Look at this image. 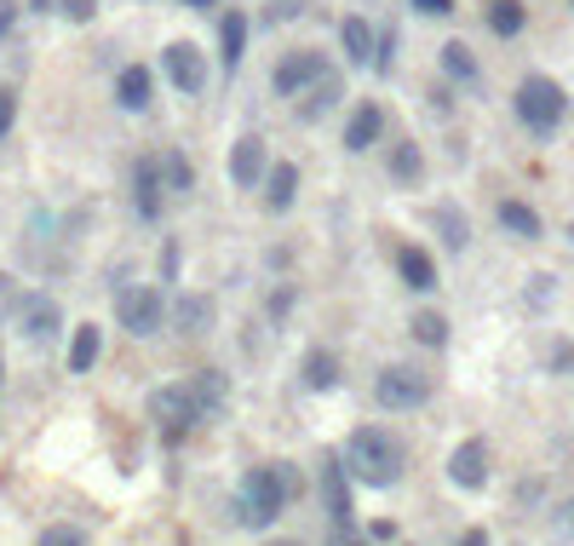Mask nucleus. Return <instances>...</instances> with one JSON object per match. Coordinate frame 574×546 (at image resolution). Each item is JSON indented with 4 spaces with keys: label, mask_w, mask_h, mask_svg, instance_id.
<instances>
[{
    "label": "nucleus",
    "mask_w": 574,
    "mask_h": 546,
    "mask_svg": "<svg viewBox=\"0 0 574 546\" xmlns=\"http://www.w3.org/2000/svg\"><path fill=\"white\" fill-rule=\"evenodd\" d=\"M224 397H230V380H224L218 368H195V375H184V380H172V386H156V391H149V414H156L161 426L184 432V426H195V420L218 414V409H224Z\"/></svg>",
    "instance_id": "obj_1"
},
{
    "label": "nucleus",
    "mask_w": 574,
    "mask_h": 546,
    "mask_svg": "<svg viewBox=\"0 0 574 546\" xmlns=\"http://www.w3.org/2000/svg\"><path fill=\"white\" fill-rule=\"evenodd\" d=\"M345 466H351V478H362L373 489H391L403 478V443H396L385 426H357L345 437Z\"/></svg>",
    "instance_id": "obj_2"
},
{
    "label": "nucleus",
    "mask_w": 574,
    "mask_h": 546,
    "mask_svg": "<svg viewBox=\"0 0 574 546\" xmlns=\"http://www.w3.org/2000/svg\"><path fill=\"white\" fill-rule=\"evenodd\" d=\"M288 494H293V471L277 460V466H254L241 478V494H236V517L247 530H270L282 517L288 506Z\"/></svg>",
    "instance_id": "obj_3"
},
{
    "label": "nucleus",
    "mask_w": 574,
    "mask_h": 546,
    "mask_svg": "<svg viewBox=\"0 0 574 546\" xmlns=\"http://www.w3.org/2000/svg\"><path fill=\"white\" fill-rule=\"evenodd\" d=\"M563 115H569V92L552 76H522V87H517V121L522 127L552 138L563 127Z\"/></svg>",
    "instance_id": "obj_4"
},
{
    "label": "nucleus",
    "mask_w": 574,
    "mask_h": 546,
    "mask_svg": "<svg viewBox=\"0 0 574 546\" xmlns=\"http://www.w3.org/2000/svg\"><path fill=\"white\" fill-rule=\"evenodd\" d=\"M161 316H167V300H161V288H149V282H127L115 293V322L127 334H138V339H149L161 328Z\"/></svg>",
    "instance_id": "obj_5"
},
{
    "label": "nucleus",
    "mask_w": 574,
    "mask_h": 546,
    "mask_svg": "<svg viewBox=\"0 0 574 546\" xmlns=\"http://www.w3.org/2000/svg\"><path fill=\"white\" fill-rule=\"evenodd\" d=\"M373 397H380V409H419L431 397V375H419V368L396 363V368H385V375H380Z\"/></svg>",
    "instance_id": "obj_6"
},
{
    "label": "nucleus",
    "mask_w": 574,
    "mask_h": 546,
    "mask_svg": "<svg viewBox=\"0 0 574 546\" xmlns=\"http://www.w3.org/2000/svg\"><path fill=\"white\" fill-rule=\"evenodd\" d=\"M328 58H322V53H288L282 64H277V76H270V87H277L282 98H293V104H299V98H305L322 76H328Z\"/></svg>",
    "instance_id": "obj_7"
},
{
    "label": "nucleus",
    "mask_w": 574,
    "mask_h": 546,
    "mask_svg": "<svg viewBox=\"0 0 574 546\" xmlns=\"http://www.w3.org/2000/svg\"><path fill=\"white\" fill-rule=\"evenodd\" d=\"M161 76L179 87L184 98H195L207 87V58H202V46H190V41H172L167 53H161Z\"/></svg>",
    "instance_id": "obj_8"
},
{
    "label": "nucleus",
    "mask_w": 574,
    "mask_h": 546,
    "mask_svg": "<svg viewBox=\"0 0 574 546\" xmlns=\"http://www.w3.org/2000/svg\"><path fill=\"white\" fill-rule=\"evenodd\" d=\"M64 328V311L53 293H23V305H18V334L30 339V345H46V339H58Z\"/></svg>",
    "instance_id": "obj_9"
},
{
    "label": "nucleus",
    "mask_w": 574,
    "mask_h": 546,
    "mask_svg": "<svg viewBox=\"0 0 574 546\" xmlns=\"http://www.w3.org/2000/svg\"><path fill=\"white\" fill-rule=\"evenodd\" d=\"M230 185L236 190H259L265 185V138L259 133H247L230 144Z\"/></svg>",
    "instance_id": "obj_10"
},
{
    "label": "nucleus",
    "mask_w": 574,
    "mask_h": 546,
    "mask_svg": "<svg viewBox=\"0 0 574 546\" xmlns=\"http://www.w3.org/2000/svg\"><path fill=\"white\" fill-rule=\"evenodd\" d=\"M448 478L460 489H483L488 483V443L483 437H465L454 455H448Z\"/></svg>",
    "instance_id": "obj_11"
},
{
    "label": "nucleus",
    "mask_w": 574,
    "mask_h": 546,
    "mask_svg": "<svg viewBox=\"0 0 574 546\" xmlns=\"http://www.w3.org/2000/svg\"><path fill=\"white\" fill-rule=\"evenodd\" d=\"M339 46L351 64H373L380 58V30H373L362 12H351V18H339Z\"/></svg>",
    "instance_id": "obj_12"
},
{
    "label": "nucleus",
    "mask_w": 574,
    "mask_h": 546,
    "mask_svg": "<svg viewBox=\"0 0 574 546\" xmlns=\"http://www.w3.org/2000/svg\"><path fill=\"white\" fill-rule=\"evenodd\" d=\"M380 133H385V110H380V104H357L351 121H345V151L362 156V151H373V144H380Z\"/></svg>",
    "instance_id": "obj_13"
},
{
    "label": "nucleus",
    "mask_w": 574,
    "mask_h": 546,
    "mask_svg": "<svg viewBox=\"0 0 574 546\" xmlns=\"http://www.w3.org/2000/svg\"><path fill=\"white\" fill-rule=\"evenodd\" d=\"M133 202L138 219H161V156H144L133 167Z\"/></svg>",
    "instance_id": "obj_14"
},
{
    "label": "nucleus",
    "mask_w": 574,
    "mask_h": 546,
    "mask_svg": "<svg viewBox=\"0 0 574 546\" xmlns=\"http://www.w3.org/2000/svg\"><path fill=\"white\" fill-rule=\"evenodd\" d=\"M149 92H156V76H149L144 64H127L115 76V104L127 110V115H138V110H149Z\"/></svg>",
    "instance_id": "obj_15"
},
{
    "label": "nucleus",
    "mask_w": 574,
    "mask_h": 546,
    "mask_svg": "<svg viewBox=\"0 0 574 546\" xmlns=\"http://www.w3.org/2000/svg\"><path fill=\"white\" fill-rule=\"evenodd\" d=\"M396 270H403V282H408L414 293H431V288H437V265H431L426 247H414V242L396 247Z\"/></svg>",
    "instance_id": "obj_16"
},
{
    "label": "nucleus",
    "mask_w": 574,
    "mask_h": 546,
    "mask_svg": "<svg viewBox=\"0 0 574 546\" xmlns=\"http://www.w3.org/2000/svg\"><path fill=\"white\" fill-rule=\"evenodd\" d=\"M293 196H299V167L293 161H277V167L265 172V208L270 213H288Z\"/></svg>",
    "instance_id": "obj_17"
},
{
    "label": "nucleus",
    "mask_w": 574,
    "mask_h": 546,
    "mask_svg": "<svg viewBox=\"0 0 574 546\" xmlns=\"http://www.w3.org/2000/svg\"><path fill=\"white\" fill-rule=\"evenodd\" d=\"M437 231H442L448 254H465V247H471V219H465L460 202H437Z\"/></svg>",
    "instance_id": "obj_18"
},
{
    "label": "nucleus",
    "mask_w": 574,
    "mask_h": 546,
    "mask_svg": "<svg viewBox=\"0 0 574 546\" xmlns=\"http://www.w3.org/2000/svg\"><path fill=\"white\" fill-rule=\"evenodd\" d=\"M241 53H247V12H224L218 18V58H224V69H236Z\"/></svg>",
    "instance_id": "obj_19"
},
{
    "label": "nucleus",
    "mask_w": 574,
    "mask_h": 546,
    "mask_svg": "<svg viewBox=\"0 0 574 546\" xmlns=\"http://www.w3.org/2000/svg\"><path fill=\"white\" fill-rule=\"evenodd\" d=\"M322 494H328V517H334V524H351V489H345V466L339 460L322 466Z\"/></svg>",
    "instance_id": "obj_20"
},
{
    "label": "nucleus",
    "mask_w": 574,
    "mask_h": 546,
    "mask_svg": "<svg viewBox=\"0 0 574 546\" xmlns=\"http://www.w3.org/2000/svg\"><path fill=\"white\" fill-rule=\"evenodd\" d=\"M207 322H213L207 293H184V300L172 305V328H179V334H207Z\"/></svg>",
    "instance_id": "obj_21"
},
{
    "label": "nucleus",
    "mask_w": 574,
    "mask_h": 546,
    "mask_svg": "<svg viewBox=\"0 0 574 546\" xmlns=\"http://www.w3.org/2000/svg\"><path fill=\"white\" fill-rule=\"evenodd\" d=\"M339 87H345V81L328 69V76H322V81L305 92V104H299V121H322V115H328V110L339 104Z\"/></svg>",
    "instance_id": "obj_22"
},
{
    "label": "nucleus",
    "mask_w": 574,
    "mask_h": 546,
    "mask_svg": "<svg viewBox=\"0 0 574 546\" xmlns=\"http://www.w3.org/2000/svg\"><path fill=\"white\" fill-rule=\"evenodd\" d=\"M522 23H529V7L522 0H488V30L494 35H522Z\"/></svg>",
    "instance_id": "obj_23"
},
{
    "label": "nucleus",
    "mask_w": 574,
    "mask_h": 546,
    "mask_svg": "<svg viewBox=\"0 0 574 546\" xmlns=\"http://www.w3.org/2000/svg\"><path fill=\"white\" fill-rule=\"evenodd\" d=\"M419 172H426V156H419V144H414V138L391 144V179H396V185H419Z\"/></svg>",
    "instance_id": "obj_24"
},
{
    "label": "nucleus",
    "mask_w": 574,
    "mask_h": 546,
    "mask_svg": "<svg viewBox=\"0 0 574 546\" xmlns=\"http://www.w3.org/2000/svg\"><path fill=\"white\" fill-rule=\"evenodd\" d=\"M98 345H104V334H98L92 322H81L75 339H69V375H87V368L98 363Z\"/></svg>",
    "instance_id": "obj_25"
},
{
    "label": "nucleus",
    "mask_w": 574,
    "mask_h": 546,
    "mask_svg": "<svg viewBox=\"0 0 574 546\" xmlns=\"http://www.w3.org/2000/svg\"><path fill=\"white\" fill-rule=\"evenodd\" d=\"M339 375H345L339 357H334V352H322V345L305 357V386H311V391H334V386H339Z\"/></svg>",
    "instance_id": "obj_26"
},
{
    "label": "nucleus",
    "mask_w": 574,
    "mask_h": 546,
    "mask_svg": "<svg viewBox=\"0 0 574 546\" xmlns=\"http://www.w3.org/2000/svg\"><path fill=\"white\" fill-rule=\"evenodd\" d=\"M500 225H506L511 236H522V242H534V236H540V213H534L529 202H500Z\"/></svg>",
    "instance_id": "obj_27"
},
{
    "label": "nucleus",
    "mask_w": 574,
    "mask_h": 546,
    "mask_svg": "<svg viewBox=\"0 0 574 546\" xmlns=\"http://www.w3.org/2000/svg\"><path fill=\"white\" fill-rule=\"evenodd\" d=\"M161 179H167V190H195V172H190V156L184 151H161Z\"/></svg>",
    "instance_id": "obj_28"
},
{
    "label": "nucleus",
    "mask_w": 574,
    "mask_h": 546,
    "mask_svg": "<svg viewBox=\"0 0 574 546\" xmlns=\"http://www.w3.org/2000/svg\"><path fill=\"white\" fill-rule=\"evenodd\" d=\"M442 69H448L454 81H477V58H471L465 41H448V46H442Z\"/></svg>",
    "instance_id": "obj_29"
},
{
    "label": "nucleus",
    "mask_w": 574,
    "mask_h": 546,
    "mask_svg": "<svg viewBox=\"0 0 574 546\" xmlns=\"http://www.w3.org/2000/svg\"><path fill=\"white\" fill-rule=\"evenodd\" d=\"M408 328H414L419 345H448V316H442V311H414Z\"/></svg>",
    "instance_id": "obj_30"
},
{
    "label": "nucleus",
    "mask_w": 574,
    "mask_h": 546,
    "mask_svg": "<svg viewBox=\"0 0 574 546\" xmlns=\"http://www.w3.org/2000/svg\"><path fill=\"white\" fill-rule=\"evenodd\" d=\"M35 546H87V535H81V530H69V524H53V530H41Z\"/></svg>",
    "instance_id": "obj_31"
},
{
    "label": "nucleus",
    "mask_w": 574,
    "mask_h": 546,
    "mask_svg": "<svg viewBox=\"0 0 574 546\" xmlns=\"http://www.w3.org/2000/svg\"><path fill=\"white\" fill-rule=\"evenodd\" d=\"M12 121H18V92H12V87H0V138L12 133Z\"/></svg>",
    "instance_id": "obj_32"
},
{
    "label": "nucleus",
    "mask_w": 574,
    "mask_h": 546,
    "mask_svg": "<svg viewBox=\"0 0 574 546\" xmlns=\"http://www.w3.org/2000/svg\"><path fill=\"white\" fill-rule=\"evenodd\" d=\"M408 7L426 12V18H448V12H454V0H408Z\"/></svg>",
    "instance_id": "obj_33"
},
{
    "label": "nucleus",
    "mask_w": 574,
    "mask_h": 546,
    "mask_svg": "<svg viewBox=\"0 0 574 546\" xmlns=\"http://www.w3.org/2000/svg\"><path fill=\"white\" fill-rule=\"evenodd\" d=\"M391 58H396V35H380V58H373V69L385 76V69H391Z\"/></svg>",
    "instance_id": "obj_34"
},
{
    "label": "nucleus",
    "mask_w": 574,
    "mask_h": 546,
    "mask_svg": "<svg viewBox=\"0 0 574 546\" xmlns=\"http://www.w3.org/2000/svg\"><path fill=\"white\" fill-rule=\"evenodd\" d=\"M328 546H368V541H362V535H351V524H334Z\"/></svg>",
    "instance_id": "obj_35"
},
{
    "label": "nucleus",
    "mask_w": 574,
    "mask_h": 546,
    "mask_svg": "<svg viewBox=\"0 0 574 546\" xmlns=\"http://www.w3.org/2000/svg\"><path fill=\"white\" fill-rule=\"evenodd\" d=\"M460 546H488V535H483V530H465V535H460Z\"/></svg>",
    "instance_id": "obj_36"
},
{
    "label": "nucleus",
    "mask_w": 574,
    "mask_h": 546,
    "mask_svg": "<svg viewBox=\"0 0 574 546\" xmlns=\"http://www.w3.org/2000/svg\"><path fill=\"white\" fill-rule=\"evenodd\" d=\"M558 524H563V535H574V501L563 506V517H558Z\"/></svg>",
    "instance_id": "obj_37"
},
{
    "label": "nucleus",
    "mask_w": 574,
    "mask_h": 546,
    "mask_svg": "<svg viewBox=\"0 0 574 546\" xmlns=\"http://www.w3.org/2000/svg\"><path fill=\"white\" fill-rule=\"evenodd\" d=\"M184 7H195V12H207V7H218V0H184Z\"/></svg>",
    "instance_id": "obj_38"
},
{
    "label": "nucleus",
    "mask_w": 574,
    "mask_h": 546,
    "mask_svg": "<svg viewBox=\"0 0 574 546\" xmlns=\"http://www.w3.org/2000/svg\"><path fill=\"white\" fill-rule=\"evenodd\" d=\"M265 546H299V541H265Z\"/></svg>",
    "instance_id": "obj_39"
},
{
    "label": "nucleus",
    "mask_w": 574,
    "mask_h": 546,
    "mask_svg": "<svg viewBox=\"0 0 574 546\" xmlns=\"http://www.w3.org/2000/svg\"><path fill=\"white\" fill-rule=\"evenodd\" d=\"M569 236H574V225H569Z\"/></svg>",
    "instance_id": "obj_40"
}]
</instances>
